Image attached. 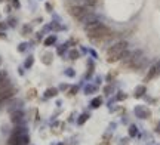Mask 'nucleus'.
<instances>
[{"instance_id": "nucleus-1", "label": "nucleus", "mask_w": 160, "mask_h": 145, "mask_svg": "<svg viewBox=\"0 0 160 145\" xmlns=\"http://www.w3.org/2000/svg\"><path fill=\"white\" fill-rule=\"evenodd\" d=\"M84 30H86L88 37L93 42H104L113 34L111 28H108L107 25H104L101 22H89V25H86Z\"/></svg>"}, {"instance_id": "nucleus-2", "label": "nucleus", "mask_w": 160, "mask_h": 145, "mask_svg": "<svg viewBox=\"0 0 160 145\" xmlns=\"http://www.w3.org/2000/svg\"><path fill=\"white\" fill-rule=\"evenodd\" d=\"M128 42L122 40V42H117L114 43L111 47L107 50V62L110 64H114L117 61H122L128 55Z\"/></svg>"}, {"instance_id": "nucleus-3", "label": "nucleus", "mask_w": 160, "mask_h": 145, "mask_svg": "<svg viewBox=\"0 0 160 145\" xmlns=\"http://www.w3.org/2000/svg\"><path fill=\"white\" fill-rule=\"evenodd\" d=\"M135 114L138 115V118H142V120H147V118L151 117V111L144 107V105H138L137 108H135Z\"/></svg>"}, {"instance_id": "nucleus-4", "label": "nucleus", "mask_w": 160, "mask_h": 145, "mask_svg": "<svg viewBox=\"0 0 160 145\" xmlns=\"http://www.w3.org/2000/svg\"><path fill=\"white\" fill-rule=\"evenodd\" d=\"M160 74V61L157 62V64H154L153 67L148 70V73H147V76H145V78H144V82H150V80H153L154 77H157Z\"/></svg>"}, {"instance_id": "nucleus-5", "label": "nucleus", "mask_w": 160, "mask_h": 145, "mask_svg": "<svg viewBox=\"0 0 160 145\" xmlns=\"http://www.w3.org/2000/svg\"><path fill=\"white\" fill-rule=\"evenodd\" d=\"M16 87H9V89H6V90H3V92H0V101H9V99H12L15 95H16Z\"/></svg>"}, {"instance_id": "nucleus-6", "label": "nucleus", "mask_w": 160, "mask_h": 145, "mask_svg": "<svg viewBox=\"0 0 160 145\" xmlns=\"http://www.w3.org/2000/svg\"><path fill=\"white\" fill-rule=\"evenodd\" d=\"M22 120H24V111H21V110L10 111V122H12V123L19 124Z\"/></svg>"}, {"instance_id": "nucleus-7", "label": "nucleus", "mask_w": 160, "mask_h": 145, "mask_svg": "<svg viewBox=\"0 0 160 145\" xmlns=\"http://www.w3.org/2000/svg\"><path fill=\"white\" fill-rule=\"evenodd\" d=\"M52 58H54V55L51 54V52H45V54L42 55V62L45 65H51L52 64Z\"/></svg>"}, {"instance_id": "nucleus-8", "label": "nucleus", "mask_w": 160, "mask_h": 145, "mask_svg": "<svg viewBox=\"0 0 160 145\" xmlns=\"http://www.w3.org/2000/svg\"><path fill=\"white\" fill-rule=\"evenodd\" d=\"M147 92V89H145V86H138L137 89H135V92H133V95H135V98H142L144 96V93Z\"/></svg>"}, {"instance_id": "nucleus-9", "label": "nucleus", "mask_w": 160, "mask_h": 145, "mask_svg": "<svg viewBox=\"0 0 160 145\" xmlns=\"http://www.w3.org/2000/svg\"><path fill=\"white\" fill-rule=\"evenodd\" d=\"M58 95V89L56 87H49L46 92H45V96L46 98H54V96H56Z\"/></svg>"}, {"instance_id": "nucleus-10", "label": "nucleus", "mask_w": 160, "mask_h": 145, "mask_svg": "<svg viewBox=\"0 0 160 145\" xmlns=\"http://www.w3.org/2000/svg\"><path fill=\"white\" fill-rule=\"evenodd\" d=\"M129 136H130V138L138 136V127L135 126V124H130V126H129Z\"/></svg>"}, {"instance_id": "nucleus-11", "label": "nucleus", "mask_w": 160, "mask_h": 145, "mask_svg": "<svg viewBox=\"0 0 160 145\" xmlns=\"http://www.w3.org/2000/svg\"><path fill=\"white\" fill-rule=\"evenodd\" d=\"M79 50L77 49H73V50H70V54H68V58L71 59V61H76V59H79Z\"/></svg>"}, {"instance_id": "nucleus-12", "label": "nucleus", "mask_w": 160, "mask_h": 145, "mask_svg": "<svg viewBox=\"0 0 160 145\" xmlns=\"http://www.w3.org/2000/svg\"><path fill=\"white\" fill-rule=\"evenodd\" d=\"M101 104H102V98H101V96H98V98L92 99V102H91V107H92V108H98Z\"/></svg>"}, {"instance_id": "nucleus-13", "label": "nucleus", "mask_w": 160, "mask_h": 145, "mask_svg": "<svg viewBox=\"0 0 160 145\" xmlns=\"http://www.w3.org/2000/svg\"><path fill=\"white\" fill-rule=\"evenodd\" d=\"M56 42V36H49L46 40H45V46H51Z\"/></svg>"}, {"instance_id": "nucleus-14", "label": "nucleus", "mask_w": 160, "mask_h": 145, "mask_svg": "<svg viewBox=\"0 0 160 145\" xmlns=\"http://www.w3.org/2000/svg\"><path fill=\"white\" fill-rule=\"evenodd\" d=\"M36 96H37V90H36L34 87L30 89V90L27 92V99H34Z\"/></svg>"}, {"instance_id": "nucleus-15", "label": "nucleus", "mask_w": 160, "mask_h": 145, "mask_svg": "<svg viewBox=\"0 0 160 145\" xmlns=\"http://www.w3.org/2000/svg\"><path fill=\"white\" fill-rule=\"evenodd\" d=\"M88 118H89V114H82L80 117H79V120H77V123L82 126V124H84L86 122H88Z\"/></svg>"}, {"instance_id": "nucleus-16", "label": "nucleus", "mask_w": 160, "mask_h": 145, "mask_svg": "<svg viewBox=\"0 0 160 145\" xmlns=\"http://www.w3.org/2000/svg\"><path fill=\"white\" fill-rule=\"evenodd\" d=\"M96 3H98V0H84V6H88V8H93Z\"/></svg>"}, {"instance_id": "nucleus-17", "label": "nucleus", "mask_w": 160, "mask_h": 145, "mask_svg": "<svg viewBox=\"0 0 160 145\" xmlns=\"http://www.w3.org/2000/svg\"><path fill=\"white\" fill-rule=\"evenodd\" d=\"M33 62H34V58H33V56H28L27 61H25V64H24V65H25V68H30L31 65H33Z\"/></svg>"}, {"instance_id": "nucleus-18", "label": "nucleus", "mask_w": 160, "mask_h": 145, "mask_svg": "<svg viewBox=\"0 0 160 145\" xmlns=\"http://www.w3.org/2000/svg\"><path fill=\"white\" fill-rule=\"evenodd\" d=\"M77 90H79V87H77V86H73V87L70 89V92H68L67 95H68V96H74V95L77 93Z\"/></svg>"}, {"instance_id": "nucleus-19", "label": "nucleus", "mask_w": 160, "mask_h": 145, "mask_svg": "<svg viewBox=\"0 0 160 145\" xmlns=\"http://www.w3.org/2000/svg\"><path fill=\"white\" fill-rule=\"evenodd\" d=\"M30 33H31V27H30V25H25V27L22 28V36H27Z\"/></svg>"}, {"instance_id": "nucleus-20", "label": "nucleus", "mask_w": 160, "mask_h": 145, "mask_svg": "<svg viewBox=\"0 0 160 145\" xmlns=\"http://www.w3.org/2000/svg\"><path fill=\"white\" fill-rule=\"evenodd\" d=\"M5 78H8V73L5 70H0V82H3Z\"/></svg>"}, {"instance_id": "nucleus-21", "label": "nucleus", "mask_w": 160, "mask_h": 145, "mask_svg": "<svg viewBox=\"0 0 160 145\" xmlns=\"http://www.w3.org/2000/svg\"><path fill=\"white\" fill-rule=\"evenodd\" d=\"M9 2H10V5L14 6V8H16V9L19 8V2H18V0H9Z\"/></svg>"}, {"instance_id": "nucleus-22", "label": "nucleus", "mask_w": 160, "mask_h": 145, "mask_svg": "<svg viewBox=\"0 0 160 145\" xmlns=\"http://www.w3.org/2000/svg\"><path fill=\"white\" fill-rule=\"evenodd\" d=\"M92 73H93V64H89V68H88V77L92 76Z\"/></svg>"}, {"instance_id": "nucleus-23", "label": "nucleus", "mask_w": 160, "mask_h": 145, "mask_svg": "<svg viewBox=\"0 0 160 145\" xmlns=\"http://www.w3.org/2000/svg\"><path fill=\"white\" fill-rule=\"evenodd\" d=\"M117 99H119V101H123V99H126V95L123 93V92H120V93L117 95Z\"/></svg>"}, {"instance_id": "nucleus-24", "label": "nucleus", "mask_w": 160, "mask_h": 145, "mask_svg": "<svg viewBox=\"0 0 160 145\" xmlns=\"http://www.w3.org/2000/svg\"><path fill=\"white\" fill-rule=\"evenodd\" d=\"M25 46H27V45H24V43H22V45H19L18 50H19V52H24V50H25Z\"/></svg>"}, {"instance_id": "nucleus-25", "label": "nucleus", "mask_w": 160, "mask_h": 145, "mask_svg": "<svg viewBox=\"0 0 160 145\" xmlns=\"http://www.w3.org/2000/svg\"><path fill=\"white\" fill-rule=\"evenodd\" d=\"M67 74H68L70 77H73V76H74V71H73V70L70 68V70H67Z\"/></svg>"}, {"instance_id": "nucleus-26", "label": "nucleus", "mask_w": 160, "mask_h": 145, "mask_svg": "<svg viewBox=\"0 0 160 145\" xmlns=\"http://www.w3.org/2000/svg\"><path fill=\"white\" fill-rule=\"evenodd\" d=\"M129 144V139H122V144L120 145H128Z\"/></svg>"}, {"instance_id": "nucleus-27", "label": "nucleus", "mask_w": 160, "mask_h": 145, "mask_svg": "<svg viewBox=\"0 0 160 145\" xmlns=\"http://www.w3.org/2000/svg\"><path fill=\"white\" fill-rule=\"evenodd\" d=\"M156 132H157V133H160V122L156 124Z\"/></svg>"}, {"instance_id": "nucleus-28", "label": "nucleus", "mask_w": 160, "mask_h": 145, "mask_svg": "<svg viewBox=\"0 0 160 145\" xmlns=\"http://www.w3.org/2000/svg\"><path fill=\"white\" fill-rule=\"evenodd\" d=\"M104 92H105V93L108 95V93H110V92H111V87H110V86H108V87H105V89H104Z\"/></svg>"}, {"instance_id": "nucleus-29", "label": "nucleus", "mask_w": 160, "mask_h": 145, "mask_svg": "<svg viewBox=\"0 0 160 145\" xmlns=\"http://www.w3.org/2000/svg\"><path fill=\"white\" fill-rule=\"evenodd\" d=\"M6 28V24L5 22H0V30H5Z\"/></svg>"}, {"instance_id": "nucleus-30", "label": "nucleus", "mask_w": 160, "mask_h": 145, "mask_svg": "<svg viewBox=\"0 0 160 145\" xmlns=\"http://www.w3.org/2000/svg\"><path fill=\"white\" fill-rule=\"evenodd\" d=\"M0 38H5V33H0Z\"/></svg>"}, {"instance_id": "nucleus-31", "label": "nucleus", "mask_w": 160, "mask_h": 145, "mask_svg": "<svg viewBox=\"0 0 160 145\" xmlns=\"http://www.w3.org/2000/svg\"><path fill=\"white\" fill-rule=\"evenodd\" d=\"M0 65H2V58H0Z\"/></svg>"}, {"instance_id": "nucleus-32", "label": "nucleus", "mask_w": 160, "mask_h": 145, "mask_svg": "<svg viewBox=\"0 0 160 145\" xmlns=\"http://www.w3.org/2000/svg\"><path fill=\"white\" fill-rule=\"evenodd\" d=\"M0 2H5V0H0Z\"/></svg>"}]
</instances>
